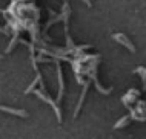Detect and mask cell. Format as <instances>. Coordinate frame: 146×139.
Masks as SVG:
<instances>
[{"instance_id": "cell-1", "label": "cell", "mask_w": 146, "mask_h": 139, "mask_svg": "<svg viewBox=\"0 0 146 139\" xmlns=\"http://www.w3.org/2000/svg\"><path fill=\"white\" fill-rule=\"evenodd\" d=\"M112 37H114V40H115V41L121 43V45H123L125 47H128V49L131 50V52H135V47H134L132 43L129 41L128 38H126V35H123V34H114Z\"/></svg>"}]
</instances>
